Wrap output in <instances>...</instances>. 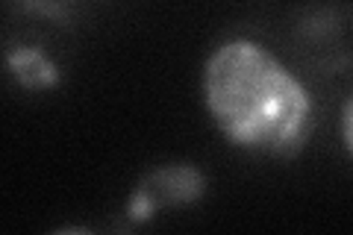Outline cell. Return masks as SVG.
I'll return each instance as SVG.
<instances>
[{"label":"cell","instance_id":"3","mask_svg":"<svg viewBox=\"0 0 353 235\" xmlns=\"http://www.w3.org/2000/svg\"><path fill=\"white\" fill-rule=\"evenodd\" d=\"M6 68L15 76V83L30 92H44L59 83V68L50 56H44L39 48H15L6 56Z\"/></svg>","mask_w":353,"mask_h":235},{"label":"cell","instance_id":"1","mask_svg":"<svg viewBox=\"0 0 353 235\" xmlns=\"http://www.w3.org/2000/svg\"><path fill=\"white\" fill-rule=\"evenodd\" d=\"M203 97L221 132L250 153H301L312 132L309 88L250 39L218 44L203 68Z\"/></svg>","mask_w":353,"mask_h":235},{"label":"cell","instance_id":"2","mask_svg":"<svg viewBox=\"0 0 353 235\" xmlns=\"http://www.w3.org/2000/svg\"><path fill=\"white\" fill-rule=\"evenodd\" d=\"M206 192V180L194 165H162L139 183L127 203V218L132 223L150 221L162 206L194 203Z\"/></svg>","mask_w":353,"mask_h":235},{"label":"cell","instance_id":"4","mask_svg":"<svg viewBox=\"0 0 353 235\" xmlns=\"http://www.w3.org/2000/svg\"><path fill=\"white\" fill-rule=\"evenodd\" d=\"M345 147L350 150V103L345 106Z\"/></svg>","mask_w":353,"mask_h":235}]
</instances>
